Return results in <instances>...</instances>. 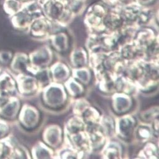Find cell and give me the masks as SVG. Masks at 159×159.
I'll list each match as a JSON object with an SVG mask.
<instances>
[{"mask_svg": "<svg viewBox=\"0 0 159 159\" xmlns=\"http://www.w3.org/2000/svg\"><path fill=\"white\" fill-rule=\"evenodd\" d=\"M15 78L16 83V90L20 94L28 96L34 94L37 92L39 82L36 78L27 73L15 75Z\"/></svg>", "mask_w": 159, "mask_h": 159, "instance_id": "6da1fadb", "label": "cell"}, {"mask_svg": "<svg viewBox=\"0 0 159 159\" xmlns=\"http://www.w3.org/2000/svg\"><path fill=\"white\" fill-rule=\"evenodd\" d=\"M17 119L20 125L24 128L32 129L39 123V112L33 106L25 104L22 106Z\"/></svg>", "mask_w": 159, "mask_h": 159, "instance_id": "7a4b0ae2", "label": "cell"}, {"mask_svg": "<svg viewBox=\"0 0 159 159\" xmlns=\"http://www.w3.org/2000/svg\"><path fill=\"white\" fill-rule=\"evenodd\" d=\"M22 106L20 98L16 95H11L7 102L0 107V118L8 122L15 120Z\"/></svg>", "mask_w": 159, "mask_h": 159, "instance_id": "3957f363", "label": "cell"}, {"mask_svg": "<svg viewBox=\"0 0 159 159\" xmlns=\"http://www.w3.org/2000/svg\"><path fill=\"white\" fill-rule=\"evenodd\" d=\"M10 18L12 27L18 31L29 30L33 20L35 18L22 8Z\"/></svg>", "mask_w": 159, "mask_h": 159, "instance_id": "277c9868", "label": "cell"}, {"mask_svg": "<svg viewBox=\"0 0 159 159\" xmlns=\"http://www.w3.org/2000/svg\"><path fill=\"white\" fill-rule=\"evenodd\" d=\"M29 57L25 53L16 52L14 54L8 68L11 73L15 75L27 73V70L29 66Z\"/></svg>", "mask_w": 159, "mask_h": 159, "instance_id": "5b68a950", "label": "cell"}, {"mask_svg": "<svg viewBox=\"0 0 159 159\" xmlns=\"http://www.w3.org/2000/svg\"><path fill=\"white\" fill-rule=\"evenodd\" d=\"M0 92L10 95H14L17 92L15 76L6 70L0 72Z\"/></svg>", "mask_w": 159, "mask_h": 159, "instance_id": "8992f818", "label": "cell"}, {"mask_svg": "<svg viewBox=\"0 0 159 159\" xmlns=\"http://www.w3.org/2000/svg\"><path fill=\"white\" fill-rule=\"evenodd\" d=\"M49 30V22L48 20L41 15L33 20L28 31L32 37H41L44 36Z\"/></svg>", "mask_w": 159, "mask_h": 159, "instance_id": "52a82bcc", "label": "cell"}, {"mask_svg": "<svg viewBox=\"0 0 159 159\" xmlns=\"http://www.w3.org/2000/svg\"><path fill=\"white\" fill-rule=\"evenodd\" d=\"M123 19L120 13L116 11L107 12L103 19L105 27L111 30H116L120 27L123 22Z\"/></svg>", "mask_w": 159, "mask_h": 159, "instance_id": "ba28073f", "label": "cell"}, {"mask_svg": "<svg viewBox=\"0 0 159 159\" xmlns=\"http://www.w3.org/2000/svg\"><path fill=\"white\" fill-rule=\"evenodd\" d=\"M16 143L11 138V134L0 141V158H10L14 146Z\"/></svg>", "mask_w": 159, "mask_h": 159, "instance_id": "9c48e42d", "label": "cell"}, {"mask_svg": "<svg viewBox=\"0 0 159 159\" xmlns=\"http://www.w3.org/2000/svg\"><path fill=\"white\" fill-rule=\"evenodd\" d=\"M23 3L18 0H4L3 9L5 13L10 17L22 10Z\"/></svg>", "mask_w": 159, "mask_h": 159, "instance_id": "30bf717a", "label": "cell"}, {"mask_svg": "<svg viewBox=\"0 0 159 159\" xmlns=\"http://www.w3.org/2000/svg\"><path fill=\"white\" fill-rule=\"evenodd\" d=\"M14 53L9 50L0 51V66L3 68L8 67L10 65Z\"/></svg>", "mask_w": 159, "mask_h": 159, "instance_id": "8fae6325", "label": "cell"}, {"mask_svg": "<svg viewBox=\"0 0 159 159\" xmlns=\"http://www.w3.org/2000/svg\"><path fill=\"white\" fill-rule=\"evenodd\" d=\"M30 157L26 149L24 147L16 143L13 147L10 158H25Z\"/></svg>", "mask_w": 159, "mask_h": 159, "instance_id": "7c38bea8", "label": "cell"}, {"mask_svg": "<svg viewBox=\"0 0 159 159\" xmlns=\"http://www.w3.org/2000/svg\"><path fill=\"white\" fill-rule=\"evenodd\" d=\"M11 134V126L8 121L0 118V141Z\"/></svg>", "mask_w": 159, "mask_h": 159, "instance_id": "4fadbf2b", "label": "cell"}, {"mask_svg": "<svg viewBox=\"0 0 159 159\" xmlns=\"http://www.w3.org/2000/svg\"><path fill=\"white\" fill-rule=\"evenodd\" d=\"M103 1L105 5L115 7L118 6V3H121V2H119V0H103Z\"/></svg>", "mask_w": 159, "mask_h": 159, "instance_id": "5bb4252c", "label": "cell"}, {"mask_svg": "<svg viewBox=\"0 0 159 159\" xmlns=\"http://www.w3.org/2000/svg\"><path fill=\"white\" fill-rule=\"evenodd\" d=\"M137 2H138L139 3H140L142 5H148L150 3H152V2H153V0H135Z\"/></svg>", "mask_w": 159, "mask_h": 159, "instance_id": "9a60e30c", "label": "cell"}, {"mask_svg": "<svg viewBox=\"0 0 159 159\" xmlns=\"http://www.w3.org/2000/svg\"><path fill=\"white\" fill-rule=\"evenodd\" d=\"M135 0H119V2H121V3H123V5H126L131 2H133Z\"/></svg>", "mask_w": 159, "mask_h": 159, "instance_id": "2e32d148", "label": "cell"}, {"mask_svg": "<svg viewBox=\"0 0 159 159\" xmlns=\"http://www.w3.org/2000/svg\"><path fill=\"white\" fill-rule=\"evenodd\" d=\"M18 1L20 2H22V3H25V2H26L29 1V0H18Z\"/></svg>", "mask_w": 159, "mask_h": 159, "instance_id": "e0dca14e", "label": "cell"}, {"mask_svg": "<svg viewBox=\"0 0 159 159\" xmlns=\"http://www.w3.org/2000/svg\"><path fill=\"white\" fill-rule=\"evenodd\" d=\"M3 67H2L1 66H0V72H1L2 70H3Z\"/></svg>", "mask_w": 159, "mask_h": 159, "instance_id": "ac0fdd59", "label": "cell"}, {"mask_svg": "<svg viewBox=\"0 0 159 159\" xmlns=\"http://www.w3.org/2000/svg\"><path fill=\"white\" fill-rule=\"evenodd\" d=\"M81 1H82V2H84V1H85V0H81Z\"/></svg>", "mask_w": 159, "mask_h": 159, "instance_id": "d6986e66", "label": "cell"}]
</instances>
